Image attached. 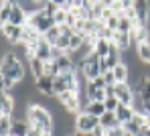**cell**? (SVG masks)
Returning <instances> with one entry per match:
<instances>
[{"label":"cell","instance_id":"obj_9","mask_svg":"<svg viewBox=\"0 0 150 136\" xmlns=\"http://www.w3.org/2000/svg\"><path fill=\"white\" fill-rule=\"evenodd\" d=\"M10 25H16V27H26V25H28V14L25 12V8H23L21 2H14V6H12Z\"/></svg>","mask_w":150,"mask_h":136},{"label":"cell","instance_id":"obj_6","mask_svg":"<svg viewBox=\"0 0 150 136\" xmlns=\"http://www.w3.org/2000/svg\"><path fill=\"white\" fill-rule=\"evenodd\" d=\"M114 96L118 98V102L120 104H124V106H130L132 108V104H134V89H132V85L130 83H116L114 85Z\"/></svg>","mask_w":150,"mask_h":136},{"label":"cell","instance_id":"obj_19","mask_svg":"<svg viewBox=\"0 0 150 136\" xmlns=\"http://www.w3.org/2000/svg\"><path fill=\"white\" fill-rule=\"evenodd\" d=\"M85 112L91 114V116H96V118H101L105 114V106H103V102H89Z\"/></svg>","mask_w":150,"mask_h":136},{"label":"cell","instance_id":"obj_11","mask_svg":"<svg viewBox=\"0 0 150 136\" xmlns=\"http://www.w3.org/2000/svg\"><path fill=\"white\" fill-rule=\"evenodd\" d=\"M51 49H53V45H51L45 37H41V41L37 43V55H35V57H37V59H41L43 63H45V61H51V59H53Z\"/></svg>","mask_w":150,"mask_h":136},{"label":"cell","instance_id":"obj_14","mask_svg":"<svg viewBox=\"0 0 150 136\" xmlns=\"http://www.w3.org/2000/svg\"><path fill=\"white\" fill-rule=\"evenodd\" d=\"M12 6H14V2H10V0L0 2V28L4 27V25H8V23H10V12H12Z\"/></svg>","mask_w":150,"mask_h":136},{"label":"cell","instance_id":"obj_31","mask_svg":"<svg viewBox=\"0 0 150 136\" xmlns=\"http://www.w3.org/2000/svg\"><path fill=\"white\" fill-rule=\"evenodd\" d=\"M26 136H43V134H41L39 130H33V128H30V130H28V134H26Z\"/></svg>","mask_w":150,"mask_h":136},{"label":"cell","instance_id":"obj_5","mask_svg":"<svg viewBox=\"0 0 150 136\" xmlns=\"http://www.w3.org/2000/svg\"><path fill=\"white\" fill-rule=\"evenodd\" d=\"M28 25L35 27L41 35H45L51 27H55V21H53V16H49V14L45 12V8H43V10L35 12L33 16H28Z\"/></svg>","mask_w":150,"mask_h":136},{"label":"cell","instance_id":"obj_27","mask_svg":"<svg viewBox=\"0 0 150 136\" xmlns=\"http://www.w3.org/2000/svg\"><path fill=\"white\" fill-rule=\"evenodd\" d=\"M108 136H126V130H124V126H116V128H112V130H108Z\"/></svg>","mask_w":150,"mask_h":136},{"label":"cell","instance_id":"obj_7","mask_svg":"<svg viewBox=\"0 0 150 136\" xmlns=\"http://www.w3.org/2000/svg\"><path fill=\"white\" fill-rule=\"evenodd\" d=\"M35 89L39 93L47 96V98H55V77H51L47 73L41 75V77H37L35 79Z\"/></svg>","mask_w":150,"mask_h":136},{"label":"cell","instance_id":"obj_12","mask_svg":"<svg viewBox=\"0 0 150 136\" xmlns=\"http://www.w3.org/2000/svg\"><path fill=\"white\" fill-rule=\"evenodd\" d=\"M136 116V112L130 108V106H124V104H120L118 106V110H116V118H118V122L124 126V124H128V122H132V118Z\"/></svg>","mask_w":150,"mask_h":136},{"label":"cell","instance_id":"obj_17","mask_svg":"<svg viewBox=\"0 0 150 136\" xmlns=\"http://www.w3.org/2000/svg\"><path fill=\"white\" fill-rule=\"evenodd\" d=\"M134 49H136L138 59L144 61L146 65H150V41H148V43H140V45H136Z\"/></svg>","mask_w":150,"mask_h":136},{"label":"cell","instance_id":"obj_3","mask_svg":"<svg viewBox=\"0 0 150 136\" xmlns=\"http://www.w3.org/2000/svg\"><path fill=\"white\" fill-rule=\"evenodd\" d=\"M79 69L85 77V81H93L101 75V67H100V57L96 53H89L81 63H79Z\"/></svg>","mask_w":150,"mask_h":136},{"label":"cell","instance_id":"obj_8","mask_svg":"<svg viewBox=\"0 0 150 136\" xmlns=\"http://www.w3.org/2000/svg\"><path fill=\"white\" fill-rule=\"evenodd\" d=\"M0 35L6 39V43L8 45H18L21 43V39H23V27H16V25H4V27L0 28Z\"/></svg>","mask_w":150,"mask_h":136},{"label":"cell","instance_id":"obj_4","mask_svg":"<svg viewBox=\"0 0 150 136\" xmlns=\"http://www.w3.org/2000/svg\"><path fill=\"white\" fill-rule=\"evenodd\" d=\"M98 126H100V118L87 112H79L75 116V132H93Z\"/></svg>","mask_w":150,"mask_h":136},{"label":"cell","instance_id":"obj_28","mask_svg":"<svg viewBox=\"0 0 150 136\" xmlns=\"http://www.w3.org/2000/svg\"><path fill=\"white\" fill-rule=\"evenodd\" d=\"M103 79H105V85H116V77H114V71H105V73H103Z\"/></svg>","mask_w":150,"mask_h":136},{"label":"cell","instance_id":"obj_10","mask_svg":"<svg viewBox=\"0 0 150 136\" xmlns=\"http://www.w3.org/2000/svg\"><path fill=\"white\" fill-rule=\"evenodd\" d=\"M41 37H43V35L35 27L26 25V27H23V39H21V43H23V45H37V43L41 41Z\"/></svg>","mask_w":150,"mask_h":136},{"label":"cell","instance_id":"obj_18","mask_svg":"<svg viewBox=\"0 0 150 136\" xmlns=\"http://www.w3.org/2000/svg\"><path fill=\"white\" fill-rule=\"evenodd\" d=\"M93 53L98 55L100 59L108 57V55H110V41H105V39H100V37H98V43H96V49H93Z\"/></svg>","mask_w":150,"mask_h":136},{"label":"cell","instance_id":"obj_33","mask_svg":"<svg viewBox=\"0 0 150 136\" xmlns=\"http://www.w3.org/2000/svg\"><path fill=\"white\" fill-rule=\"evenodd\" d=\"M2 116H4V114H2V112H0V120H2Z\"/></svg>","mask_w":150,"mask_h":136},{"label":"cell","instance_id":"obj_37","mask_svg":"<svg viewBox=\"0 0 150 136\" xmlns=\"http://www.w3.org/2000/svg\"><path fill=\"white\" fill-rule=\"evenodd\" d=\"M148 30H150V25H148Z\"/></svg>","mask_w":150,"mask_h":136},{"label":"cell","instance_id":"obj_21","mask_svg":"<svg viewBox=\"0 0 150 136\" xmlns=\"http://www.w3.org/2000/svg\"><path fill=\"white\" fill-rule=\"evenodd\" d=\"M43 37H45V39H47V41H49L51 45H55V43H57V39H59V37H61V30H59V27H57V25H55V27H51L49 30H47V33H45V35H43Z\"/></svg>","mask_w":150,"mask_h":136},{"label":"cell","instance_id":"obj_22","mask_svg":"<svg viewBox=\"0 0 150 136\" xmlns=\"http://www.w3.org/2000/svg\"><path fill=\"white\" fill-rule=\"evenodd\" d=\"M45 73L51 75V77H57V75H61V71H59V67H57V63L51 59V61H45Z\"/></svg>","mask_w":150,"mask_h":136},{"label":"cell","instance_id":"obj_30","mask_svg":"<svg viewBox=\"0 0 150 136\" xmlns=\"http://www.w3.org/2000/svg\"><path fill=\"white\" fill-rule=\"evenodd\" d=\"M136 136H150V126H144V128H140V132Z\"/></svg>","mask_w":150,"mask_h":136},{"label":"cell","instance_id":"obj_13","mask_svg":"<svg viewBox=\"0 0 150 136\" xmlns=\"http://www.w3.org/2000/svg\"><path fill=\"white\" fill-rule=\"evenodd\" d=\"M100 126L103 130H112V128H116V126H122L120 122H118V118H116V112H105L103 116L100 118Z\"/></svg>","mask_w":150,"mask_h":136},{"label":"cell","instance_id":"obj_15","mask_svg":"<svg viewBox=\"0 0 150 136\" xmlns=\"http://www.w3.org/2000/svg\"><path fill=\"white\" fill-rule=\"evenodd\" d=\"M26 65L30 67V73H33V77L37 79V77H41V75H45V63L41 61V59H30V61H26Z\"/></svg>","mask_w":150,"mask_h":136},{"label":"cell","instance_id":"obj_16","mask_svg":"<svg viewBox=\"0 0 150 136\" xmlns=\"http://www.w3.org/2000/svg\"><path fill=\"white\" fill-rule=\"evenodd\" d=\"M28 130H30V126H28V122L26 120H14L12 122V136H26L28 134Z\"/></svg>","mask_w":150,"mask_h":136},{"label":"cell","instance_id":"obj_26","mask_svg":"<svg viewBox=\"0 0 150 136\" xmlns=\"http://www.w3.org/2000/svg\"><path fill=\"white\" fill-rule=\"evenodd\" d=\"M110 10L114 12V14H124V2H120V0H114V2H110Z\"/></svg>","mask_w":150,"mask_h":136},{"label":"cell","instance_id":"obj_25","mask_svg":"<svg viewBox=\"0 0 150 136\" xmlns=\"http://www.w3.org/2000/svg\"><path fill=\"white\" fill-rule=\"evenodd\" d=\"M105 27L110 28V30H114V33H116V30H118V27H120V16H118V14H112V16L105 21Z\"/></svg>","mask_w":150,"mask_h":136},{"label":"cell","instance_id":"obj_1","mask_svg":"<svg viewBox=\"0 0 150 136\" xmlns=\"http://www.w3.org/2000/svg\"><path fill=\"white\" fill-rule=\"evenodd\" d=\"M26 122L33 130H39L41 134H51L55 128L53 114L43 104H28L26 108Z\"/></svg>","mask_w":150,"mask_h":136},{"label":"cell","instance_id":"obj_23","mask_svg":"<svg viewBox=\"0 0 150 136\" xmlns=\"http://www.w3.org/2000/svg\"><path fill=\"white\" fill-rule=\"evenodd\" d=\"M132 23H130V18L126 16V14H120V27H118V30L120 33H130L132 30Z\"/></svg>","mask_w":150,"mask_h":136},{"label":"cell","instance_id":"obj_36","mask_svg":"<svg viewBox=\"0 0 150 136\" xmlns=\"http://www.w3.org/2000/svg\"><path fill=\"white\" fill-rule=\"evenodd\" d=\"M67 136H75V134H67Z\"/></svg>","mask_w":150,"mask_h":136},{"label":"cell","instance_id":"obj_20","mask_svg":"<svg viewBox=\"0 0 150 136\" xmlns=\"http://www.w3.org/2000/svg\"><path fill=\"white\" fill-rule=\"evenodd\" d=\"M12 122H14L12 116H2V120H0V136H10V132H12Z\"/></svg>","mask_w":150,"mask_h":136},{"label":"cell","instance_id":"obj_24","mask_svg":"<svg viewBox=\"0 0 150 136\" xmlns=\"http://www.w3.org/2000/svg\"><path fill=\"white\" fill-rule=\"evenodd\" d=\"M103 106H105V112H116L118 106H120V102H118V98H116V96H112V98H105Z\"/></svg>","mask_w":150,"mask_h":136},{"label":"cell","instance_id":"obj_2","mask_svg":"<svg viewBox=\"0 0 150 136\" xmlns=\"http://www.w3.org/2000/svg\"><path fill=\"white\" fill-rule=\"evenodd\" d=\"M0 73H2V77H10L12 81L23 83V79H25V63L21 61V57L14 51H8L0 61Z\"/></svg>","mask_w":150,"mask_h":136},{"label":"cell","instance_id":"obj_35","mask_svg":"<svg viewBox=\"0 0 150 136\" xmlns=\"http://www.w3.org/2000/svg\"><path fill=\"white\" fill-rule=\"evenodd\" d=\"M43 136H53V134H43Z\"/></svg>","mask_w":150,"mask_h":136},{"label":"cell","instance_id":"obj_32","mask_svg":"<svg viewBox=\"0 0 150 136\" xmlns=\"http://www.w3.org/2000/svg\"><path fill=\"white\" fill-rule=\"evenodd\" d=\"M73 134L75 136H93L91 132H73Z\"/></svg>","mask_w":150,"mask_h":136},{"label":"cell","instance_id":"obj_34","mask_svg":"<svg viewBox=\"0 0 150 136\" xmlns=\"http://www.w3.org/2000/svg\"><path fill=\"white\" fill-rule=\"evenodd\" d=\"M148 126H150V116H148Z\"/></svg>","mask_w":150,"mask_h":136},{"label":"cell","instance_id":"obj_29","mask_svg":"<svg viewBox=\"0 0 150 136\" xmlns=\"http://www.w3.org/2000/svg\"><path fill=\"white\" fill-rule=\"evenodd\" d=\"M91 134H93V136H108V130H103L101 126H98V128H96Z\"/></svg>","mask_w":150,"mask_h":136},{"label":"cell","instance_id":"obj_38","mask_svg":"<svg viewBox=\"0 0 150 136\" xmlns=\"http://www.w3.org/2000/svg\"><path fill=\"white\" fill-rule=\"evenodd\" d=\"M10 136H12V134H10Z\"/></svg>","mask_w":150,"mask_h":136}]
</instances>
